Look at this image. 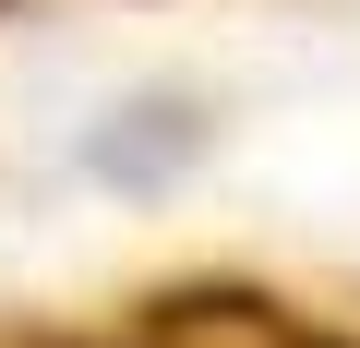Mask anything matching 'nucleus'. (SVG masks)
<instances>
[{"instance_id":"obj_1","label":"nucleus","mask_w":360,"mask_h":348,"mask_svg":"<svg viewBox=\"0 0 360 348\" xmlns=\"http://www.w3.org/2000/svg\"><path fill=\"white\" fill-rule=\"evenodd\" d=\"M132 348H336V336L264 288H168L132 312Z\"/></svg>"}]
</instances>
